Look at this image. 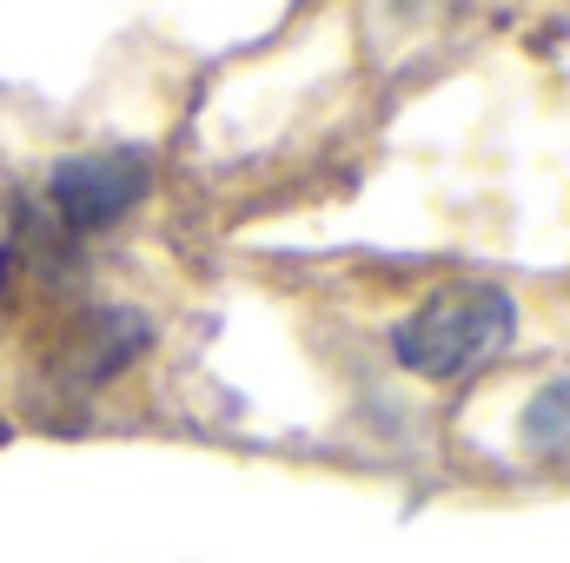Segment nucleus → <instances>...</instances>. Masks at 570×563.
Listing matches in <instances>:
<instances>
[{
	"label": "nucleus",
	"mask_w": 570,
	"mask_h": 563,
	"mask_svg": "<svg viewBox=\"0 0 570 563\" xmlns=\"http://www.w3.org/2000/svg\"><path fill=\"white\" fill-rule=\"evenodd\" d=\"M511 338V298L478 285V292H438L399 325V365L419 378H458L484 365Z\"/></svg>",
	"instance_id": "obj_1"
},
{
	"label": "nucleus",
	"mask_w": 570,
	"mask_h": 563,
	"mask_svg": "<svg viewBox=\"0 0 570 563\" xmlns=\"http://www.w3.org/2000/svg\"><path fill=\"white\" fill-rule=\"evenodd\" d=\"M53 206L67 226H107L120 219L134 199L146 192V159L140 152H80V159H60L53 179H47Z\"/></svg>",
	"instance_id": "obj_2"
},
{
	"label": "nucleus",
	"mask_w": 570,
	"mask_h": 563,
	"mask_svg": "<svg viewBox=\"0 0 570 563\" xmlns=\"http://www.w3.org/2000/svg\"><path fill=\"white\" fill-rule=\"evenodd\" d=\"M524 444L544 451V457H570V385H551L531 418H524Z\"/></svg>",
	"instance_id": "obj_3"
}]
</instances>
